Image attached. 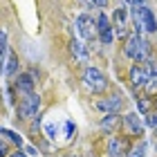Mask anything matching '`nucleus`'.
I'll use <instances>...</instances> for the list:
<instances>
[{"label": "nucleus", "instance_id": "nucleus-8", "mask_svg": "<svg viewBox=\"0 0 157 157\" xmlns=\"http://www.w3.org/2000/svg\"><path fill=\"white\" fill-rule=\"evenodd\" d=\"M76 27H78V32H81V36L85 40L94 38V27H92V18L88 16V13H78L76 16Z\"/></svg>", "mask_w": 157, "mask_h": 157}, {"label": "nucleus", "instance_id": "nucleus-22", "mask_svg": "<svg viewBox=\"0 0 157 157\" xmlns=\"http://www.w3.org/2000/svg\"><path fill=\"white\" fill-rule=\"evenodd\" d=\"M90 2L97 5V7H105V5H108V0H90Z\"/></svg>", "mask_w": 157, "mask_h": 157}, {"label": "nucleus", "instance_id": "nucleus-18", "mask_svg": "<svg viewBox=\"0 0 157 157\" xmlns=\"http://www.w3.org/2000/svg\"><path fill=\"white\" fill-rule=\"evenodd\" d=\"M146 124L157 130V115H148V117H146Z\"/></svg>", "mask_w": 157, "mask_h": 157}, {"label": "nucleus", "instance_id": "nucleus-7", "mask_svg": "<svg viewBox=\"0 0 157 157\" xmlns=\"http://www.w3.org/2000/svg\"><path fill=\"white\" fill-rule=\"evenodd\" d=\"M121 121H124L128 135H132V137H141V135H144V124H141L139 115L128 112V115H124V119H121Z\"/></svg>", "mask_w": 157, "mask_h": 157}, {"label": "nucleus", "instance_id": "nucleus-25", "mask_svg": "<svg viewBox=\"0 0 157 157\" xmlns=\"http://www.w3.org/2000/svg\"><path fill=\"white\" fill-rule=\"evenodd\" d=\"M9 157H27V155H25V153H20V151H18V153H13V155H9Z\"/></svg>", "mask_w": 157, "mask_h": 157}, {"label": "nucleus", "instance_id": "nucleus-10", "mask_svg": "<svg viewBox=\"0 0 157 157\" xmlns=\"http://www.w3.org/2000/svg\"><path fill=\"white\" fill-rule=\"evenodd\" d=\"M124 153H128V141L124 137H112L108 141V155L110 157H121Z\"/></svg>", "mask_w": 157, "mask_h": 157}, {"label": "nucleus", "instance_id": "nucleus-21", "mask_svg": "<svg viewBox=\"0 0 157 157\" xmlns=\"http://www.w3.org/2000/svg\"><path fill=\"white\" fill-rule=\"evenodd\" d=\"M5 155H7V144L0 139V157H5Z\"/></svg>", "mask_w": 157, "mask_h": 157}, {"label": "nucleus", "instance_id": "nucleus-9", "mask_svg": "<svg viewBox=\"0 0 157 157\" xmlns=\"http://www.w3.org/2000/svg\"><path fill=\"white\" fill-rule=\"evenodd\" d=\"M99 105V110H103L105 115H117V112L121 110V105H124V101H121V97H105V99H101V101L97 103Z\"/></svg>", "mask_w": 157, "mask_h": 157}, {"label": "nucleus", "instance_id": "nucleus-3", "mask_svg": "<svg viewBox=\"0 0 157 157\" xmlns=\"http://www.w3.org/2000/svg\"><path fill=\"white\" fill-rule=\"evenodd\" d=\"M38 110H40V97L36 94V92L25 94L23 101L18 103V117H20V119H32V117H36Z\"/></svg>", "mask_w": 157, "mask_h": 157}, {"label": "nucleus", "instance_id": "nucleus-15", "mask_svg": "<svg viewBox=\"0 0 157 157\" xmlns=\"http://www.w3.org/2000/svg\"><path fill=\"white\" fill-rule=\"evenodd\" d=\"M0 135H2V137H7L9 141H13V144H16V146H23V137H20L18 132L9 130V128H0Z\"/></svg>", "mask_w": 157, "mask_h": 157}, {"label": "nucleus", "instance_id": "nucleus-20", "mask_svg": "<svg viewBox=\"0 0 157 157\" xmlns=\"http://www.w3.org/2000/svg\"><path fill=\"white\" fill-rule=\"evenodd\" d=\"M148 108H151V103H148L146 99H139V110H141V112H146Z\"/></svg>", "mask_w": 157, "mask_h": 157}, {"label": "nucleus", "instance_id": "nucleus-5", "mask_svg": "<svg viewBox=\"0 0 157 157\" xmlns=\"http://www.w3.org/2000/svg\"><path fill=\"white\" fill-rule=\"evenodd\" d=\"M97 34H99V40H101L103 45H110L112 38H115L112 23H110V18L105 16V13H99V18H97Z\"/></svg>", "mask_w": 157, "mask_h": 157}, {"label": "nucleus", "instance_id": "nucleus-16", "mask_svg": "<svg viewBox=\"0 0 157 157\" xmlns=\"http://www.w3.org/2000/svg\"><path fill=\"white\" fill-rule=\"evenodd\" d=\"M146 148H148V144H146V141H141L139 146H135V148H132L130 157H146Z\"/></svg>", "mask_w": 157, "mask_h": 157}, {"label": "nucleus", "instance_id": "nucleus-19", "mask_svg": "<svg viewBox=\"0 0 157 157\" xmlns=\"http://www.w3.org/2000/svg\"><path fill=\"white\" fill-rule=\"evenodd\" d=\"M126 2L130 5V7H144V5H146V0H126Z\"/></svg>", "mask_w": 157, "mask_h": 157}, {"label": "nucleus", "instance_id": "nucleus-23", "mask_svg": "<svg viewBox=\"0 0 157 157\" xmlns=\"http://www.w3.org/2000/svg\"><path fill=\"white\" fill-rule=\"evenodd\" d=\"M7 61V54H0V74H2V63Z\"/></svg>", "mask_w": 157, "mask_h": 157}, {"label": "nucleus", "instance_id": "nucleus-1", "mask_svg": "<svg viewBox=\"0 0 157 157\" xmlns=\"http://www.w3.org/2000/svg\"><path fill=\"white\" fill-rule=\"evenodd\" d=\"M124 52L128 59H132V61H148V43L141 38V36H128L126 38V45H124Z\"/></svg>", "mask_w": 157, "mask_h": 157}, {"label": "nucleus", "instance_id": "nucleus-6", "mask_svg": "<svg viewBox=\"0 0 157 157\" xmlns=\"http://www.w3.org/2000/svg\"><path fill=\"white\" fill-rule=\"evenodd\" d=\"M137 9V13H139V20H141V27L148 32V34H153V32H157V20H155V13H153V9L151 7H135Z\"/></svg>", "mask_w": 157, "mask_h": 157}, {"label": "nucleus", "instance_id": "nucleus-11", "mask_svg": "<svg viewBox=\"0 0 157 157\" xmlns=\"http://www.w3.org/2000/svg\"><path fill=\"white\" fill-rule=\"evenodd\" d=\"M16 88H18L20 94H32V92H34V78H32V74H20L16 78Z\"/></svg>", "mask_w": 157, "mask_h": 157}, {"label": "nucleus", "instance_id": "nucleus-2", "mask_svg": "<svg viewBox=\"0 0 157 157\" xmlns=\"http://www.w3.org/2000/svg\"><path fill=\"white\" fill-rule=\"evenodd\" d=\"M83 83H85V88L92 90V92H103L108 88V78H105V74L99 67H85Z\"/></svg>", "mask_w": 157, "mask_h": 157}, {"label": "nucleus", "instance_id": "nucleus-12", "mask_svg": "<svg viewBox=\"0 0 157 157\" xmlns=\"http://www.w3.org/2000/svg\"><path fill=\"white\" fill-rule=\"evenodd\" d=\"M70 49H72V54L76 56L78 61H83V63L90 59V56H88V49H85V45H83L78 38H72V43H70Z\"/></svg>", "mask_w": 157, "mask_h": 157}, {"label": "nucleus", "instance_id": "nucleus-17", "mask_svg": "<svg viewBox=\"0 0 157 157\" xmlns=\"http://www.w3.org/2000/svg\"><path fill=\"white\" fill-rule=\"evenodd\" d=\"M146 92H157V70L151 74V78H148V85H146Z\"/></svg>", "mask_w": 157, "mask_h": 157}, {"label": "nucleus", "instance_id": "nucleus-14", "mask_svg": "<svg viewBox=\"0 0 157 157\" xmlns=\"http://www.w3.org/2000/svg\"><path fill=\"white\" fill-rule=\"evenodd\" d=\"M119 124V115H105L101 119V132H112Z\"/></svg>", "mask_w": 157, "mask_h": 157}, {"label": "nucleus", "instance_id": "nucleus-4", "mask_svg": "<svg viewBox=\"0 0 157 157\" xmlns=\"http://www.w3.org/2000/svg\"><path fill=\"white\" fill-rule=\"evenodd\" d=\"M153 72H155V67L151 65V59L146 61V67L137 63V65L130 67V83L135 85V88H146V85H148V78H151Z\"/></svg>", "mask_w": 157, "mask_h": 157}, {"label": "nucleus", "instance_id": "nucleus-13", "mask_svg": "<svg viewBox=\"0 0 157 157\" xmlns=\"http://www.w3.org/2000/svg\"><path fill=\"white\" fill-rule=\"evenodd\" d=\"M16 72H18V59H16V52H13V49H9V52H7L5 74H7V76H16Z\"/></svg>", "mask_w": 157, "mask_h": 157}, {"label": "nucleus", "instance_id": "nucleus-24", "mask_svg": "<svg viewBox=\"0 0 157 157\" xmlns=\"http://www.w3.org/2000/svg\"><path fill=\"white\" fill-rule=\"evenodd\" d=\"M38 151H36V148H34V146H27V155H36Z\"/></svg>", "mask_w": 157, "mask_h": 157}]
</instances>
